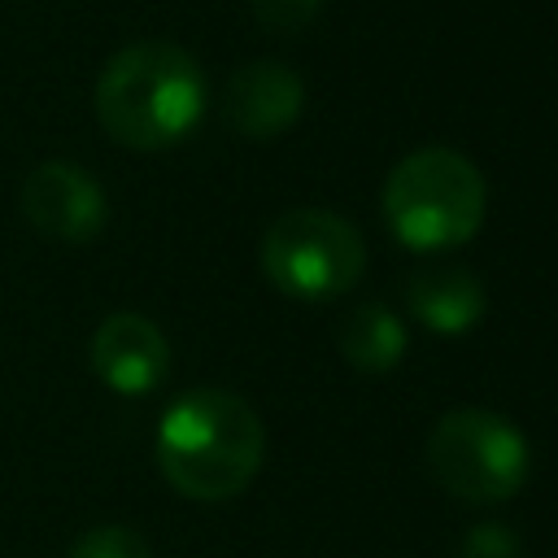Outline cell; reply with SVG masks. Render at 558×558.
Listing matches in <instances>:
<instances>
[{
  "label": "cell",
  "mask_w": 558,
  "mask_h": 558,
  "mask_svg": "<svg viewBox=\"0 0 558 558\" xmlns=\"http://www.w3.org/2000/svg\"><path fill=\"white\" fill-rule=\"evenodd\" d=\"M410 314L436 336H462L484 318V283L466 266H423L405 283Z\"/></svg>",
  "instance_id": "cell-9"
},
{
  "label": "cell",
  "mask_w": 558,
  "mask_h": 558,
  "mask_svg": "<svg viewBox=\"0 0 558 558\" xmlns=\"http://www.w3.org/2000/svg\"><path fill=\"white\" fill-rule=\"evenodd\" d=\"M65 558H153L148 541L126 527V523H100V527H87Z\"/></svg>",
  "instance_id": "cell-11"
},
{
  "label": "cell",
  "mask_w": 558,
  "mask_h": 558,
  "mask_svg": "<svg viewBox=\"0 0 558 558\" xmlns=\"http://www.w3.org/2000/svg\"><path fill=\"white\" fill-rule=\"evenodd\" d=\"M17 205L26 214V222L61 244H87L105 231L109 222V201L105 187L74 161H39L22 187H17Z\"/></svg>",
  "instance_id": "cell-6"
},
{
  "label": "cell",
  "mask_w": 558,
  "mask_h": 558,
  "mask_svg": "<svg viewBox=\"0 0 558 558\" xmlns=\"http://www.w3.org/2000/svg\"><path fill=\"white\" fill-rule=\"evenodd\" d=\"M527 436L497 410H449L427 436V466L436 484L471 506L510 501L527 480Z\"/></svg>",
  "instance_id": "cell-4"
},
{
  "label": "cell",
  "mask_w": 558,
  "mask_h": 558,
  "mask_svg": "<svg viewBox=\"0 0 558 558\" xmlns=\"http://www.w3.org/2000/svg\"><path fill=\"white\" fill-rule=\"evenodd\" d=\"M366 266L362 231L331 209H288L262 235L266 279L296 301L344 296Z\"/></svg>",
  "instance_id": "cell-5"
},
{
  "label": "cell",
  "mask_w": 558,
  "mask_h": 558,
  "mask_svg": "<svg viewBox=\"0 0 558 558\" xmlns=\"http://www.w3.org/2000/svg\"><path fill=\"white\" fill-rule=\"evenodd\" d=\"M205 113V74L170 39L118 48L96 78V118L105 135L135 153L179 144Z\"/></svg>",
  "instance_id": "cell-2"
},
{
  "label": "cell",
  "mask_w": 558,
  "mask_h": 558,
  "mask_svg": "<svg viewBox=\"0 0 558 558\" xmlns=\"http://www.w3.org/2000/svg\"><path fill=\"white\" fill-rule=\"evenodd\" d=\"M87 353H92V371L100 375V384L122 397L153 392L170 371V344L161 327L135 310L105 314L100 327L92 331Z\"/></svg>",
  "instance_id": "cell-7"
},
{
  "label": "cell",
  "mask_w": 558,
  "mask_h": 558,
  "mask_svg": "<svg viewBox=\"0 0 558 558\" xmlns=\"http://www.w3.org/2000/svg\"><path fill=\"white\" fill-rule=\"evenodd\" d=\"M266 458L257 410L227 388H192L166 405L157 423V466L166 484L192 501L240 497Z\"/></svg>",
  "instance_id": "cell-1"
},
{
  "label": "cell",
  "mask_w": 558,
  "mask_h": 558,
  "mask_svg": "<svg viewBox=\"0 0 558 558\" xmlns=\"http://www.w3.org/2000/svg\"><path fill=\"white\" fill-rule=\"evenodd\" d=\"M458 558H519V536L501 523H475L462 536Z\"/></svg>",
  "instance_id": "cell-13"
},
{
  "label": "cell",
  "mask_w": 558,
  "mask_h": 558,
  "mask_svg": "<svg viewBox=\"0 0 558 558\" xmlns=\"http://www.w3.org/2000/svg\"><path fill=\"white\" fill-rule=\"evenodd\" d=\"M305 109V87L283 61H248L222 87V122L248 140L283 135Z\"/></svg>",
  "instance_id": "cell-8"
},
{
  "label": "cell",
  "mask_w": 558,
  "mask_h": 558,
  "mask_svg": "<svg viewBox=\"0 0 558 558\" xmlns=\"http://www.w3.org/2000/svg\"><path fill=\"white\" fill-rule=\"evenodd\" d=\"M336 340H340L344 362L357 366V371H366V375L392 371L405 357V344H410L405 340V323L392 310H384V305H357L340 323Z\"/></svg>",
  "instance_id": "cell-10"
},
{
  "label": "cell",
  "mask_w": 558,
  "mask_h": 558,
  "mask_svg": "<svg viewBox=\"0 0 558 558\" xmlns=\"http://www.w3.org/2000/svg\"><path fill=\"white\" fill-rule=\"evenodd\" d=\"M384 218L405 248H453L466 244L488 209L484 174L458 148H414L384 179Z\"/></svg>",
  "instance_id": "cell-3"
},
{
  "label": "cell",
  "mask_w": 558,
  "mask_h": 558,
  "mask_svg": "<svg viewBox=\"0 0 558 558\" xmlns=\"http://www.w3.org/2000/svg\"><path fill=\"white\" fill-rule=\"evenodd\" d=\"M323 13V0H253V17L270 35H296Z\"/></svg>",
  "instance_id": "cell-12"
}]
</instances>
